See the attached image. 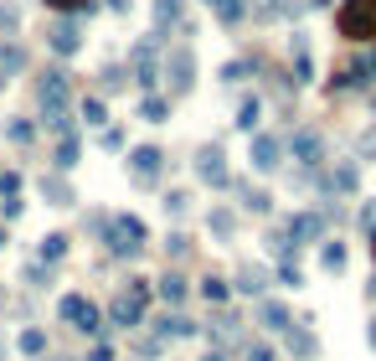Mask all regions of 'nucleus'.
I'll return each mask as SVG.
<instances>
[{"label":"nucleus","instance_id":"f257e3e1","mask_svg":"<svg viewBox=\"0 0 376 361\" xmlns=\"http://www.w3.org/2000/svg\"><path fill=\"white\" fill-rule=\"evenodd\" d=\"M57 320L73 325L78 335H93V341H103V330H108V325H103V310L88 300L83 289H68V294L57 300Z\"/></svg>","mask_w":376,"mask_h":361},{"label":"nucleus","instance_id":"f03ea898","mask_svg":"<svg viewBox=\"0 0 376 361\" xmlns=\"http://www.w3.org/2000/svg\"><path fill=\"white\" fill-rule=\"evenodd\" d=\"M160 47H165V31H150L129 47V73L145 93H155V83H160Z\"/></svg>","mask_w":376,"mask_h":361},{"label":"nucleus","instance_id":"7ed1b4c3","mask_svg":"<svg viewBox=\"0 0 376 361\" xmlns=\"http://www.w3.org/2000/svg\"><path fill=\"white\" fill-rule=\"evenodd\" d=\"M335 31H340L345 41H366V36H376V0H340Z\"/></svg>","mask_w":376,"mask_h":361},{"label":"nucleus","instance_id":"20e7f679","mask_svg":"<svg viewBox=\"0 0 376 361\" xmlns=\"http://www.w3.org/2000/svg\"><path fill=\"white\" fill-rule=\"evenodd\" d=\"M191 171H196V181L202 186H212V191H232V171H227V150L222 145H202L196 150V160H191Z\"/></svg>","mask_w":376,"mask_h":361},{"label":"nucleus","instance_id":"39448f33","mask_svg":"<svg viewBox=\"0 0 376 361\" xmlns=\"http://www.w3.org/2000/svg\"><path fill=\"white\" fill-rule=\"evenodd\" d=\"M160 78L170 83V98H186V93L196 88V52H191V47H175V52H165V62H160Z\"/></svg>","mask_w":376,"mask_h":361},{"label":"nucleus","instance_id":"423d86ee","mask_svg":"<svg viewBox=\"0 0 376 361\" xmlns=\"http://www.w3.org/2000/svg\"><path fill=\"white\" fill-rule=\"evenodd\" d=\"M129 181H135V186H160V171H165V150H160V145H135V150H129Z\"/></svg>","mask_w":376,"mask_h":361},{"label":"nucleus","instance_id":"0eeeda50","mask_svg":"<svg viewBox=\"0 0 376 361\" xmlns=\"http://www.w3.org/2000/svg\"><path fill=\"white\" fill-rule=\"evenodd\" d=\"M325 232H330V217H325L320 206L289 211V217H283V238H289L294 248H299V243H325Z\"/></svg>","mask_w":376,"mask_h":361},{"label":"nucleus","instance_id":"6e6552de","mask_svg":"<svg viewBox=\"0 0 376 361\" xmlns=\"http://www.w3.org/2000/svg\"><path fill=\"white\" fill-rule=\"evenodd\" d=\"M289 155H294V165L304 176H315L320 165H325V135L320 130H294L289 135Z\"/></svg>","mask_w":376,"mask_h":361},{"label":"nucleus","instance_id":"1a4fd4ad","mask_svg":"<svg viewBox=\"0 0 376 361\" xmlns=\"http://www.w3.org/2000/svg\"><path fill=\"white\" fill-rule=\"evenodd\" d=\"M47 47L57 57H78L83 52V16H57L47 26Z\"/></svg>","mask_w":376,"mask_h":361},{"label":"nucleus","instance_id":"9d476101","mask_svg":"<svg viewBox=\"0 0 376 361\" xmlns=\"http://www.w3.org/2000/svg\"><path fill=\"white\" fill-rule=\"evenodd\" d=\"M248 160H253V171H263V176H273L278 171V165H283V140L278 135H253L248 140Z\"/></svg>","mask_w":376,"mask_h":361},{"label":"nucleus","instance_id":"9b49d317","mask_svg":"<svg viewBox=\"0 0 376 361\" xmlns=\"http://www.w3.org/2000/svg\"><path fill=\"white\" fill-rule=\"evenodd\" d=\"M283 346H289L294 361H320V335H315V315H304V320L283 335Z\"/></svg>","mask_w":376,"mask_h":361},{"label":"nucleus","instance_id":"f8f14e48","mask_svg":"<svg viewBox=\"0 0 376 361\" xmlns=\"http://www.w3.org/2000/svg\"><path fill=\"white\" fill-rule=\"evenodd\" d=\"M320 191H325V197H356V191H361V165L356 160H335V171L320 181Z\"/></svg>","mask_w":376,"mask_h":361},{"label":"nucleus","instance_id":"ddd939ff","mask_svg":"<svg viewBox=\"0 0 376 361\" xmlns=\"http://www.w3.org/2000/svg\"><path fill=\"white\" fill-rule=\"evenodd\" d=\"M371 78H376V62H371V57H356L350 68H335V73H330V93H350V88H366Z\"/></svg>","mask_w":376,"mask_h":361},{"label":"nucleus","instance_id":"4468645a","mask_svg":"<svg viewBox=\"0 0 376 361\" xmlns=\"http://www.w3.org/2000/svg\"><path fill=\"white\" fill-rule=\"evenodd\" d=\"M36 191H41V202H47V206H57V211L78 206V191H73V181L62 176V171H47V176L36 181Z\"/></svg>","mask_w":376,"mask_h":361},{"label":"nucleus","instance_id":"2eb2a0df","mask_svg":"<svg viewBox=\"0 0 376 361\" xmlns=\"http://www.w3.org/2000/svg\"><path fill=\"white\" fill-rule=\"evenodd\" d=\"M150 325L160 330V341H196V335H202V325H196L191 315H181V310H165V315H155Z\"/></svg>","mask_w":376,"mask_h":361},{"label":"nucleus","instance_id":"dca6fc26","mask_svg":"<svg viewBox=\"0 0 376 361\" xmlns=\"http://www.w3.org/2000/svg\"><path fill=\"white\" fill-rule=\"evenodd\" d=\"M103 325H108V330H135V325H145V310L129 300V294H114L108 310H103Z\"/></svg>","mask_w":376,"mask_h":361},{"label":"nucleus","instance_id":"f3484780","mask_svg":"<svg viewBox=\"0 0 376 361\" xmlns=\"http://www.w3.org/2000/svg\"><path fill=\"white\" fill-rule=\"evenodd\" d=\"M268 268L263 263H237V273H232V289L237 294H253V300H268Z\"/></svg>","mask_w":376,"mask_h":361},{"label":"nucleus","instance_id":"a211bd4d","mask_svg":"<svg viewBox=\"0 0 376 361\" xmlns=\"http://www.w3.org/2000/svg\"><path fill=\"white\" fill-rule=\"evenodd\" d=\"M258 325L268 330V335H289L294 330V315L283 300H258Z\"/></svg>","mask_w":376,"mask_h":361},{"label":"nucleus","instance_id":"6ab92c4d","mask_svg":"<svg viewBox=\"0 0 376 361\" xmlns=\"http://www.w3.org/2000/svg\"><path fill=\"white\" fill-rule=\"evenodd\" d=\"M207 232H212L216 243H237V211L216 202V206L207 211Z\"/></svg>","mask_w":376,"mask_h":361},{"label":"nucleus","instance_id":"aec40b11","mask_svg":"<svg viewBox=\"0 0 376 361\" xmlns=\"http://www.w3.org/2000/svg\"><path fill=\"white\" fill-rule=\"evenodd\" d=\"M212 335H216V351H222V346H237L242 341V315L237 310H216V320H212Z\"/></svg>","mask_w":376,"mask_h":361},{"label":"nucleus","instance_id":"412c9836","mask_svg":"<svg viewBox=\"0 0 376 361\" xmlns=\"http://www.w3.org/2000/svg\"><path fill=\"white\" fill-rule=\"evenodd\" d=\"M68 248H73L68 232H41V238H36V258L47 263V268H57L62 258H68Z\"/></svg>","mask_w":376,"mask_h":361},{"label":"nucleus","instance_id":"4be33fe9","mask_svg":"<svg viewBox=\"0 0 376 361\" xmlns=\"http://www.w3.org/2000/svg\"><path fill=\"white\" fill-rule=\"evenodd\" d=\"M155 294L175 310V305H186V294H191V284H186V273H175V268H165L160 279H155Z\"/></svg>","mask_w":376,"mask_h":361},{"label":"nucleus","instance_id":"5701e85b","mask_svg":"<svg viewBox=\"0 0 376 361\" xmlns=\"http://www.w3.org/2000/svg\"><path fill=\"white\" fill-rule=\"evenodd\" d=\"M78 165H83V140H78V135H62L57 150H52V171L68 176V171H78Z\"/></svg>","mask_w":376,"mask_h":361},{"label":"nucleus","instance_id":"b1692460","mask_svg":"<svg viewBox=\"0 0 376 361\" xmlns=\"http://www.w3.org/2000/svg\"><path fill=\"white\" fill-rule=\"evenodd\" d=\"M232 191L242 197V211H253V217H268V211H273V197H268V191H258V186L237 181V176H232Z\"/></svg>","mask_w":376,"mask_h":361},{"label":"nucleus","instance_id":"393cba45","mask_svg":"<svg viewBox=\"0 0 376 361\" xmlns=\"http://www.w3.org/2000/svg\"><path fill=\"white\" fill-rule=\"evenodd\" d=\"M320 268H325V273H345V268H350V248H345L340 238H325V243H320Z\"/></svg>","mask_w":376,"mask_h":361},{"label":"nucleus","instance_id":"a878e982","mask_svg":"<svg viewBox=\"0 0 376 361\" xmlns=\"http://www.w3.org/2000/svg\"><path fill=\"white\" fill-rule=\"evenodd\" d=\"M16 351L26 356V361H41V356L52 351V346H47V330H41V325H26V330L16 335Z\"/></svg>","mask_w":376,"mask_h":361},{"label":"nucleus","instance_id":"bb28decb","mask_svg":"<svg viewBox=\"0 0 376 361\" xmlns=\"http://www.w3.org/2000/svg\"><path fill=\"white\" fill-rule=\"evenodd\" d=\"M196 289H202V300H207V305H216V310L232 300V279H222V273H207V279L196 284Z\"/></svg>","mask_w":376,"mask_h":361},{"label":"nucleus","instance_id":"cd10ccee","mask_svg":"<svg viewBox=\"0 0 376 361\" xmlns=\"http://www.w3.org/2000/svg\"><path fill=\"white\" fill-rule=\"evenodd\" d=\"M186 26V0H155V31Z\"/></svg>","mask_w":376,"mask_h":361},{"label":"nucleus","instance_id":"c85d7f7f","mask_svg":"<svg viewBox=\"0 0 376 361\" xmlns=\"http://www.w3.org/2000/svg\"><path fill=\"white\" fill-rule=\"evenodd\" d=\"M232 124H237V130L253 140V135H258V124H263V98H242V103H237V119H232Z\"/></svg>","mask_w":376,"mask_h":361},{"label":"nucleus","instance_id":"c756f323","mask_svg":"<svg viewBox=\"0 0 376 361\" xmlns=\"http://www.w3.org/2000/svg\"><path fill=\"white\" fill-rule=\"evenodd\" d=\"M140 119L145 124H170V98L165 93H145L140 98Z\"/></svg>","mask_w":376,"mask_h":361},{"label":"nucleus","instance_id":"7c9ffc66","mask_svg":"<svg viewBox=\"0 0 376 361\" xmlns=\"http://www.w3.org/2000/svg\"><path fill=\"white\" fill-rule=\"evenodd\" d=\"M78 119L88 124V130H103V124H108V109H103V98H98V93H88V98L78 103Z\"/></svg>","mask_w":376,"mask_h":361},{"label":"nucleus","instance_id":"2f4dec72","mask_svg":"<svg viewBox=\"0 0 376 361\" xmlns=\"http://www.w3.org/2000/svg\"><path fill=\"white\" fill-rule=\"evenodd\" d=\"M202 6H212L222 26H237V21L248 16V0H202Z\"/></svg>","mask_w":376,"mask_h":361},{"label":"nucleus","instance_id":"473e14b6","mask_svg":"<svg viewBox=\"0 0 376 361\" xmlns=\"http://www.w3.org/2000/svg\"><path fill=\"white\" fill-rule=\"evenodd\" d=\"M26 68V52L16 47V41H0V83H6L11 73H21Z\"/></svg>","mask_w":376,"mask_h":361},{"label":"nucleus","instance_id":"72a5a7b5","mask_svg":"<svg viewBox=\"0 0 376 361\" xmlns=\"http://www.w3.org/2000/svg\"><path fill=\"white\" fill-rule=\"evenodd\" d=\"M273 279H278L283 289H304V284H309V273H304V268H299L294 258H283V263H278V273H273Z\"/></svg>","mask_w":376,"mask_h":361},{"label":"nucleus","instance_id":"f704fd0d","mask_svg":"<svg viewBox=\"0 0 376 361\" xmlns=\"http://www.w3.org/2000/svg\"><path fill=\"white\" fill-rule=\"evenodd\" d=\"M6 140H11V145H31V140H36V124H31V119H21V114L6 119Z\"/></svg>","mask_w":376,"mask_h":361},{"label":"nucleus","instance_id":"c9c22d12","mask_svg":"<svg viewBox=\"0 0 376 361\" xmlns=\"http://www.w3.org/2000/svg\"><path fill=\"white\" fill-rule=\"evenodd\" d=\"M21 284H26V289H47V284H52V268L36 258V263H26V268H21Z\"/></svg>","mask_w":376,"mask_h":361},{"label":"nucleus","instance_id":"e433bc0d","mask_svg":"<svg viewBox=\"0 0 376 361\" xmlns=\"http://www.w3.org/2000/svg\"><path fill=\"white\" fill-rule=\"evenodd\" d=\"M253 68H258V62H253V57H232V62H227V68H222V73H216V78H222V83H227V88H232V83H242V78H248Z\"/></svg>","mask_w":376,"mask_h":361},{"label":"nucleus","instance_id":"4c0bfd02","mask_svg":"<svg viewBox=\"0 0 376 361\" xmlns=\"http://www.w3.org/2000/svg\"><path fill=\"white\" fill-rule=\"evenodd\" d=\"M47 6H52V11H62V16H83V21L98 11L93 0H47Z\"/></svg>","mask_w":376,"mask_h":361},{"label":"nucleus","instance_id":"58836bf2","mask_svg":"<svg viewBox=\"0 0 376 361\" xmlns=\"http://www.w3.org/2000/svg\"><path fill=\"white\" fill-rule=\"evenodd\" d=\"M160 206H165V217H186V211H191V197H186V191H165Z\"/></svg>","mask_w":376,"mask_h":361},{"label":"nucleus","instance_id":"ea45409f","mask_svg":"<svg viewBox=\"0 0 376 361\" xmlns=\"http://www.w3.org/2000/svg\"><path fill=\"white\" fill-rule=\"evenodd\" d=\"M98 88H103V93H119V88H124V68H119V62H108V68L98 73Z\"/></svg>","mask_w":376,"mask_h":361},{"label":"nucleus","instance_id":"a19ab883","mask_svg":"<svg viewBox=\"0 0 376 361\" xmlns=\"http://www.w3.org/2000/svg\"><path fill=\"white\" fill-rule=\"evenodd\" d=\"M242 361H278V351L268 341H248V346H242Z\"/></svg>","mask_w":376,"mask_h":361},{"label":"nucleus","instance_id":"79ce46f5","mask_svg":"<svg viewBox=\"0 0 376 361\" xmlns=\"http://www.w3.org/2000/svg\"><path fill=\"white\" fill-rule=\"evenodd\" d=\"M98 145H103V150H108V155H119V150H124V145H129V135H124V130H119V124H114V130H103V135H98Z\"/></svg>","mask_w":376,"mask_h":361},{"label":"nucleus","instance_id":"37998d69","mask_svg":"<svg viewBox=\"0 0 376 361\" xmlns=\"http://www.w3.org/2000/svg\"><path fill=\"white\" fill-rule=\"evenodd\" d=\"M124 294H129V300H135L140 310H150V279H140V273H135V279H129V289H124Z\"/></svg>","mask_w":376,"mask_h":361},{"label":"nucleus","instance_id":"c03bdc74","mask_svg":"<svg viewBox=\"0 0 376 361\" xmlns=\"http://www.w3.org/2000/svg\"><path fill=\"white\" fill-rule=\"evenodd\" d=\"M186 253H191V238L186 232H170L165 238V258H186Z\"/></svg>","mask_w":376,"mask_h":361},{"label":"nucleus","instance_id":"a18cd8bd","mask_svg":"<svg viewBox=\"0 0 376 361\" xmlns=\"http://www.w3.org/2000/svg\"><path fill=\"white\" fill-rule=\"evenodd\" d=\"M21 211H26V202H21V197H0V222H16Z\"/></svg>","mask_w":376,"mask_h":361},{"label":"nucleus","instance_id":"49530a36","mask_svg":"<svg viewBox=\"0 0 376 361\" xmlns=\"http://www.w3.org/2000/svg\"><path fill=\"white\" fill-rule=\"evenodd\" d=\"M0 197H21V171H0Z\"/></svg>","mask_w":376,"mask_h":361},{"label":"nucleus","instance_id":"de8ad7c7","mask_svg":"<svg viewBox=\"0 0 376 361\" xmlns=\"http://www.w3.org/2000/svg\"><path fill=\"white\" fill-rule=\"evenodd\" d=\"M135 351H140V356H160V351H165V341H160V335H140Z\"/></svg>","mask_w":376,"mask_h":361},{"label":"nucleus","instance_id":"09e8293b","mask_svg":"<svg viewBox=\"0 0 376 361\" xmlns=\"http://www.w3.org/2000/svg\"><path fill=\"white\" fill-rule=\"evenodd\" d=\"M83 361H114V346H108V341H93Z\"/></svg>","mask_w":376,"mask_h":361},{"label":"nucleus","instance_id":"8fccbe9b","mask_svg":"<svg viewBox=\"0 0 376 361\" xmlns=\"http://www.w3.org/2000/svg\"><path fill=\"white\" fill-rule=\"evenodd\" d=\"M0 26L16 31V26H21V11H16V6H0Z\"/></svg>","mask_w":376,"mask_h":361},{"label":"nucleus","instance_id":"3c124183","mask_svg":"<svg viewBox=\"0 0 376 361\" xmlns=\"http://www.w3.org/2000/svg\"><path fill=\"white\" fill-rule=\"evenodd\" d=\"M108 11H114V16H129V0H108Z\"/></svg>","mask_w":376,"mask_h":361},{"label":"nucleus","instance_id":"603ef678","mask_svg":"<svg viewBox=\"0 0 376 361\" xmlns=\"http://www.w3.org/2000/svg\"><path fill=\"white\" fill-rule=\"evenodd\" d=\"M366 346H371V351H376V320H371V325H366Z\"/></svg>","mask_w":376,"mask_h":361},{"label":"nucleus","instance_id":"864d4df0","mask_svg":"<svg viewBox=\"0 0 376 361\" xmlns=\"http://www.w3.org/2000/svg\"><path fill=\"white\" fill-rule=\"evenodd\" d=\"M202 361H227V351H216V346H212V351H207Z\"/></svg>","mask_w":376,"mask_h":361},{"label":"nucleus","instance_id":"5fc2aeb1","mask_svg":"<svg viewBox=\"0 0 376 361\" xmlns=\"http://www.w3.org/2000/svg\"><path fill=\"white\" fill-rule=\"evenodd\" d=\"M366 300H371V305H376V273H371V284H366Z\"/></svg>","mask_w":376,"mask_h":361},{"label":"nucleus","instance_id":"6e6d98bb","mask_svg":"<svg viewBox=\"0 0 376 361\" xmlns=\"http://www.w3.org/2000/svg\"><path fill=\"white\" fill-rule=\"evenodd\" d=\"M6 243H11V232H6V222H0V248H6Z\"/></svg>","mask_w":376,"mask_h":361},{"label":"nucleus","instance_id":"4d7b16f0","mask_svg":"<svg viewBox=\"0 0 376 361\" xmlns=\"http://www.w3.org/2000/svg\"><path fill=\"white\" fill-rule=\"evenodd\" d=\"M0 356H6V341H0Z\"/></svg>","mask_w":376,"mask_h":361},{"label":"nucleus","instance_id":"13d9d810","mask_svg":"<svg viewBox=\"0 0 376 361\" xmlns=\"http://www.w3.org/2000/svg\"><path fill=\"white\" fill-rule=\"evenodd\" d=\"M371 62H376V57H371Z\"/></svg>","mask_w":376,"mask_h":361}]
</instances>
